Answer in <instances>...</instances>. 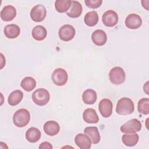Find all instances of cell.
Instances as JSON below:
<instances>
[{
    "label": "cell",
    "instance_id": "obj_8",
    "mask_svg": "<svg viewBox=\"0 0 149 149\" xmlns=\"http://www.w3.org/2000/svg\"><path fill=\"white\" fill-rule=\"evenodd\" d=\"M76 31L74 28L70 24H65L59 30L58 34L61 40L63 41L72 40L75 36Z\"/></svg>",
    "mask_w": 149,
    "mask_h": 149
},
{
    "label": "cell",
    "instance_id": "obj_1",
    "mask_svg": "<svg viewBox=\"0 0 149 149\" xmlns=\"http://www.w3.org/2000/svg\"><path fill=\"white\" fill-rule=\"evenodd\" d=\"M134 110L133 101L127 97L121 98L117 102L116 112L119 115H127L132 113Z\"/></svg>",
    "mask_w": 149,
    "mask_h": 149
},
{
    "label": "cell",
    "instance_id": "obj_30",
    "mask_svg": "<svg viewBox=\"0 0 149 149\" xmlns=\"http://www.w3.org/2000/svg\"><path fill=\"white\" fill-rule=\"evenodd\" d=\"M39 148L40 149H41V148L52 149V146L51 145V144L50 143L47 142V141H44V142L40 144V145L39 146Z\"/></svg>",
    "mask_w": 149,
    "mask_h": 149
},
{
    "label": "cell",
    "instance_id": "obj_24",
    "mask_svg": "<svg viewBox=\"0 0 149 149\" xmlns=\"http://www.w3.org/2000/svg\"><path fill=\"white\" fill-rule=\"evenodd\" d=\"M139 135L134 133L132 134H125L122 137V140L123 144L128 147L135 146L139 141Z\"/></svg>",
    "mask_w": 149,
    "mask_h": 149
},
{
    "label": "cell",
    "instance_id": "obj_27",
    "mask_svg": "<svg viewBox=\"0 0 149 149\" xmlns=\"http://www.w3.org/2000/svg\"><path fill=\"white\" fill-rule=\"evenodd\" d=\"M72 1L70 0H57L55 2L56 10L59 13L66 12L71 6Z\"/></svg>",
    "mask_w": 149,
    "mask_h": 149
},
{
    "label": "cell",
    "instance_id": "obj_17",
    "mask_svg": "<svg viewBox=\"0 0 149 149\" xmlns=\"http://www.w3.org/2000/svg\"><path fill=\"white\" fill-rule=\"evenodd\" d=\"M84 121L88 123H97L99 121V117L95 109L87 108L83 113Z\"/></svg>",
    "mask_w": 149,
    "mask_h": 149
},
{
    "label": "cell",
    "instance_id": "obj_14",
    "mask_svg": "<svg viewBox=\"0 0 149 149\" xmlns=\"http://www.w3.org/2000/svg\"><path fill=\"white\" fill-rule=\"evenodd\" d=\"M16 15V8L12 5H6L1 11V17L5 22L12 20Z\"/></svg>",
    "mask_w": 149,
    "mask_h": 149
},
{
    "label": "cell",
    "instance_id": "obj_20",
    "mask_svg": "<svg viewBox=\"0 0 149 149\" xmlns=\"http://www.w3.org/2000/svg\"><path fill=\"white\" fill-rule=\"evenodd\" d=\"M41 132L35 127H31L26 132V139L30 143L38 141L41 138Z\"/></svg>",
    "mask_w": 149,
    "mask_h": 149
},
{
    "label": "cell",
    "instance_id": "obj_6",
    "mask_svg": "<svg viewBox=\"0 0 149 149\" xmlns=\"http://www.w3.org/2000/svg\"><path fill=\"white\" fill-rule=\"evenodd\" d=\"M51 79L55 85L62 86L67 83L68 75L65 69L62 68H57L53 72Z\"/></svg>",
    "mask_w": 149,
    "mask_h": 149
},
{
    "label": "cell",
    "instance_id": "obj_19",
    "mask_svg": "<svg viewBox=\"0 0 149 149\" xmlns=\"http://www.w3.org/2000/svg\"><path fill=\"white\" fill-rule=\"evenodd\" d=\"M83 10L82 5L77 1H72L71 7L68 12H66V15L72 18H77L79 17Z\"/></svg>",
    "mask_w": 149,
    "mask_h": 149
},
{
    "label": "cell",
    "instance_id": "obj_15",
    "mask_svg": "<svg viewBox=\"0 0 149 149\" xmlns=\"http://www.w3.org/2000/svg\"><path fill=\"white\" fill-rule=\"evenodd\" d=\"M44 131L48 136H53L57 134L60 130V126L58 123L54 120H49L44 125Z\"/></svg>",
    "mask_w": 149,
    "mask_h": 149
},
{
    "label": "cell",
    "instance_id": "obj_18",
    "mask_svg": "<svg viewBox=\"0 0 149 149\" xmlns=\"http://www.w3.org/2000/svg\"><path fill=\"white\" fill-rule=\"evenodd\" d=\"M5 36L10 39L17 37L20 33V27L15 24H10L6 25L3 30Z\"/></svg>",
    "mask_w": 149,
    "mask_h": 149
},
{
    "label": "cell",
    "instance_id": "obj_21",
    "mask_svg": "<svg viewBox=\"0 0 149 149\" xmlns=\"http://www.w3.org/2000/svg\"><path fill=\"white\" fill-rule=\"evenodd\" d=\"M31 34L34 39L36 40L42 41L46 38L47 31L44 26L41 25H37L33 29Z\"/></svg>",
    "mask_w": 149,
    "mask_h": 149
},
{
    "label": "cell",
    "instance_id": "obj_29",
    "mask_svg": "<svg viewBox=\"0 0 149 149\" xmlns=\"http://www.w3.org/2000/svg\"><path fill=\"white\" fill-rule=\"evenodd\" d=\"M102 0H85L84 3L86 5L92 9H96L99 8L102 4Z\"/></svg>",
    "mask_w": 149,
    "mask_h": 149
},
{
    "label": "cell",
    "instance_id": "obj_2",
    "mask_svg": "<svg viewBox=\"0 0 149 149\" xmlns=\"http://www.w3.org/2000/svg\"><path fill=\"white\" fill-rule=\"evenodd\" d=\"M30 120V114L28 110L24 108L18 109L13 116L14 125L19 127L26 126Z\"/></svg>",
    "mask_w": 149,
    "mask_h": 149
},
{
    "label": "cell",
    "instance_id": "obj_3",
    "mask_svg": "<svg viewBox=\"0 0 149 149\" xmlns=\"http://www.w3.org/2000/svg\"><path fill=\"white\" fill-rule=\"evenodd\" d=\"M50 95L48 90L40 88L35 90L32 94V100L37 105L44 106L49 101Z\"/></svg>",
    "mask_w": 149,
    "mask_h": 149
},
{
    "label": "cell",
    "instance_id": "obj_11",
    "mask_svg": "<svg viewBox=\"0 0 149 149\" xmlns=\"http://www.w3.org/2000/svg\"><path fill=\"white\" fill-rule=\"evenodd\" d=\"M125 25L130 29H137L142 24V19L141 17L135 13L129 15L125 19Z\"/></svg>",
    "mask_w": 149,
    "mask_h": 149
},
{
    "label": "cell",
    "instance_id": "obj_12",
    "mask_svg": "<svg viewBox=\"0 0 149 149\" xmlns=\"http://www.w3.org/2000/svg\"><path fill=\"white\" fill-rule=\"evenodd\" d=\"M76 144L80 149H89L91 146V141L86 134H77L74 138Z\"/></svg>",
    "mask_w": 149,
    "mask_h": 149
},
{
    "label": "cell",
    "instance_id": "obj_16",
    "mask_svg": "<svg viewBox=\"0 0 149 149\" xmlns=\"http://www.w3.org/2000/svg\"><path fill=\"white\" fill-rule=\"evenodd\" d=\"M84 133L90 139L91 143L94 144H98L101 139L100 134L98 128L96 126H88L84 129Z\"/></svg>",
    "mask_w": 149,
    "mask_h": 149
},
{
    "label": "cell",
    "instance_id": "obj_13",
    "mask_svg": "<svg viewBox=\"0 0 149 149\" xmlns=\"http://www.w3.org/2000/svg\"><path fill=\"white\" fill-rule=\"evenodd\" d=\"M91 40L94 44L97 46L104 45L107 41V36L102 30H96L91 34Z\"/></svg>",
    "mask_w": 149,
    "mask_h": 149
},
{
    "label": "cell",
    "instance_id": "obj_10",
    "mask_svg": "<svg viewBox=\"0 0 149 149\" xmlns=\"http://www.w3.org/2000/svg\"><path fill=\"white\" fill-rule=\"evenodd\" d=\"M98 109L101 115L104 118L109 117L113 109V105L111 101L107 98L102 99L98 104Z\"/></svg>",
    "mask_w": 149,
    "mask_h": 149
},
{
    "label": "cell",
    "instance_id": "obj_22",
    "mask_svg": "<svg viewBox=\"0 0 149 149\" xmlns=\"http://www.w3.org/2000/svg\"><path fill=\"white\" fill-rule=\"evenodd\" d=\"M23 98V93L21 90H16L9 95L8 101L10 105L15 106L19 104Z\"/></svg>",
    "mask_w": 149,
    "mask_h": 149
},
{
    "label": "cell",
    "instance_id": "obj_23",
    "mask_svg": "<svg viewBox=\"0 0 149 149\" xmlns=\"http://www.w3.org/2000/svg\"><path fill=\"white\" fill-rule=\"evenodd\" d=\"M97 98V93L92 89L86 90L82 94V100L86 104H93Z\"/></svg>",
    "mask_w": 149,
    "mask_h": 149
},
{
    "label": "cell",
    "instance_id": "obj_25",
    "mask_svg": "<svg viewBox=\"0 0 149 149\" xmlns=\"http://www.w3.org/2000/svg\"><path fill=\"white\" fill-rule=\"evenodd\" d=\"M84 23L90 27L95 26L98 22V15L96 11L92 10L87 12L84 18Z\"/></svg>",
    "mask_w": 149,
    "mask_h": 149
},
{
    "label": "cell",
    "instance_id": "obj_31",
    "mask_svg": "<svg viewBox=\"0 0 149 149\" xmlns=\"http://www.w3.org/2000/svg\"><path fill=\"white\" fill-rule=\"evenodd\" d=\"M144 91L147 94H148V81H147L146 84L143 86Z\"/></svg>",
    "mask_w": 149,
    "mask_h": 149
},
{
    "label": "cell",
    "instance_id": "obj_26",
    "mask_svg": "<svg viewBox=\"0 0 149 149\" xmlns=\"http://www.w3.org/2000/svg\"><path fill=\"white\" fill-rule=\"evenodd\" d=\"M20 86L27 91H31L36 86V80L30 76L24 77L21 81Z\"/></svg>",
    "mask_w": 149,
    "mask_h": 149
},
{
    "label": "cell",
    "instance_id": "obj_4",
    "mask_svg": "<svg viewBox=\"0 0 149 149\" xmlns=\"http://www.w3.org/2000/svg\"><path fill=\"white\" fill-rule=\"evenodd\" d=\"M126 78L124 70L119 66L112 68L109 73V79L110 81L114 84L119 85L122 84Z\"/></svg>",
    "mask_w": 149,
    "mask_h": 149
},
{
    "label": "cell",
    "instance_id": "obj_5",
    "mask_svg": "<svg viewBox=\"0 0 149 149\" xmlns=\"http://www.w3.org/2000/svg\"><path fill=\"white\" fill-rule=\"evenodd\" d=\"M141 129V123L137 119H132L123 124L120 130L124 133H134Z\"/></svg>",
    "mask_w": 149,
    "mask_h": 149
},
{
    "label": "cell",
    "instance_id": "obj_7",
    "mask_svg": "<svg viewBox=\"0 0 149 149\" xmlns=\"http://www.w3.org/2000/svg\"><path fill=\"white\" fill-rule=\"evenodd\" d=\"M47 10L45 6L39 4L34 6L30 11V17L36 22H40L44 20L46 17Z\"/></svg>",
    "mask_w": 149,
    "mask_h": 149
},
{
    "label": "cell",
    "instance_id": "obj_28",
    "mask_svg": "<svg viewBox=\"0 0 149 149\" xmlns=\"http://www.w3.org/2000/svg\"><path fill=\"white\" fill-rule=\"evenodd\" d=\"M137 109L139 113L148 115L149 113V99L147 98L140 99L138 102Z\"/></svg>",
    "mask_w": 149,
    "mask_h": 149
},
{
    "label": "cell",
    "instance_id": "obj_9",
    "mask_svg": "<svg viewBox=\"0 0 149 149\" xmlns=\"http://www.w3.org/2000/svg\"><path fill=\"white\" fill-rule=\"evenodd\" d=\"M103 24L107 27H113L118 22V15L113 10H108L104 13L102 17Z\"/></svg>",
    "mask_w": 149,
    "mask_h": 149
}]
</instances>
